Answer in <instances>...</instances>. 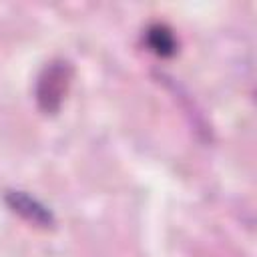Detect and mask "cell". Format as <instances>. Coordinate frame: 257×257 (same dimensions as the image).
Returning a JSON list of instances; mask_svg holds the SVG:
<instances>
[{
	"instance_id": "cell-1",
	"label": "cell",
	"mask_w": 257,
	"mask_h": 257,
	"mask_svg": "<svg viewBox=\"0 0 257 257\" xmlns=\"http://www.w3.org/2000/svg\"><path fill=\"white\" fill-rule=\"evenodd\" d=\"M6 203L14 213L22 215L26 221H32L34 225H42V227L52 225L50 211L40 201L26 195L24 191H8L6 193Z\"/></svg>"
},
{
	"instance_id": "cell-2",
	"label": "cell",
	"mask_w": 257,
	"mask_h": 257,
	"mask_svg": "<svg viewBox=\"0 0 257 257\" xmlns=\"http://www.w3.org/2000/svg\"><path fill=\"white\" fill-rule=\"evenodd\" d=\"M64 68L62 66H50L46 70V76L40 80V88H38V98L44 104V108H56L60 98H62V90H64Z\"/></svg>"
},
{
	"instance_id": "cell-3",
	"label": "cell",
	"mask_w": 257,
	"mask_h": 257,
	"mask_svg": "<svg viewBox=\"0 0 257 257\" xmlns=\"http://www.w3.org/2000/svg\"><path fill=\"white\" fill-rule=\"evenodd\" d=\"M149 44H151L153 50L159 52V54H171V52L175 50V40H173L171 32L165 30V28H161V26H157V28L151 30V34H149Z\"/></svg>"
}]
</instances>
